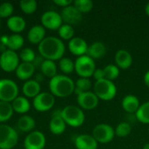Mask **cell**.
Listing matches in <instances>:
<instances>
[{"label":"cell","mask_w":149,"mask_h":149,"mask_svg":"<svg viewBox=\"0 0 149 149\" xmlns=\"http://www.w3.org/2000/svg\"><path fill=\"white\" fill-rule=\"evenodd\" d=\"M38 50L45 59L48 60H60L65 52V45L62 39L49 36L45 37L44 40L38 45Z\"/></svg>","instance_id":"obj_1"},{"label":"cell","mask_w":149,"mask_h":149,"mask_svg":"<svg viewBox=\"0 0 149 149\" xmlns=\"http://www.w3.org/2000/svg\"><path fill=\"white\" fill-rule=\"evenodd\" d=\"M49 89L55 97L65 98L74 93L75 82L66 75L57 74L50 79Z\"/></svg>","instance_id":"obj_2"},{"label":"cell","mask_w":149,"mask_h":149,"mask_svg":"<svg viewBox=\"0 0 149 149\" xmlns=\"http://www.w3.org/2000/svg\"><path fill=\"white\" fill-rule=\"evenodd\" d=\"M61 116L66 125L72 127H79L85 122V113L83 110L77 106L68 105L61 110Z\"/></svg>","instance_id":"obj_3"},{"label":"cell","mask_w":149,"mask_h":149,"mask_svg":"<svg viewBox=\"0 0 149 149\" xmlns=\"http://www.w3.org/2000/svg\"><path fill=\"white\" fill-rule=\"evenodd\" d=\"M93 93L100 100L110 101L113 100L117 94V87L113 81L106 79L95 81L93 85Z\"/></svg>","instance_id":"obj_4"},{"label":"cell","mask_w":149,"mask_h":149,"mask_svg":"<svg viewBox=\"0 0 149 149\" xmlns=\"http://www.w3.org/2000/svg\"><path fill=\"white\" fill-rule=\"evenodd\" d=\"M75 65V72L80 78L90 79L93 77L96 65L94 60L87 55L78 57L74 62Z\"/></svg>","instance_id":"obj_5"},{"label":"cell","mask_w":149,"mask_h":149,"mask_svg":"<svg viewBox=\"0 0 149 149\" xmlns=\"http://www.w3.org/2000/svg\"><path fill=\"white\" fill-rule=\"evenodd\" d=\"M18 141L17 131L9 125L0 124V149L13 148Z\"/></svg>","instance_id":"obj_6"},{"label":"cell","mask_w":149,"mask_h":149,"mask_svg":"<svg viewBox=\"0 0 149 149\" xmlns=\"http://www.w3.org/2000/svg\"><path fill=\"white\" fill-rule=\"evenodd\" d=\"M18 96V86L15 81L10 79H0V100L12 102Z\"/></svg>","instance_id":"obj_7"},{"label":"cell","mask_w":149,"mask_h":149,"mask_svg":"<svg viewBox=\"0 0 149 149\" xmlns=\"http://www.w3.org/2000/svg\"><path fill=\"white\" fill-rule=\"evenodd\" d=\"M92 135L98 143L107 144L111 142L114 139L115 130L109 124L100 123L93 127Z\"/></svg>","instance_id":"obj_8"},{"label":"cell","mask_w":149,"mask_h":149,"mask_svg":"<svg viewBox=\"0 0 149 149\" xmlns=\"http://www.w3.org/2000/svg\"><path fill=\"white\" fill-rule=\"evenodd\" d=\"M19 59L16 52L7 49L0 54V67L6 72H14L19 65Z\"/></svg>","instance_id":"obj_9"},{"label":"cell","mask_w":149,"mask_h":149,"mask_svg":"<svg viewBox=\"0 0 149 149\" xmlns=\"http://www.w3.org/2000/svg\"><path fill=\"white\" fill-rule=\"evenodd\" d=\"M34 108L38 112H46L52 109L55 104V96L51 93L41 92L32 101Z\"/></svg>","instance_id":"obj_10"},{"label":"cell","mask_w":149,"mask_h":149,"mask_svg":"<svg viewBox=\"0 0 149 149\" xmlns=\"http://www.w3.org/2000/svg\"><path fill=\"white\" fill-rule=\"evenodd\" d=\"M46 143L45 134L40 131H31L24 141V149H44Z\"/></svg>","instance_id":"obj_11"},{"label":"cell","mask_w":149,"mask_h":149,"mask_svg":"<svg viewBox=\"0 0 149 149\" xmlns=\"http://www.w3.org/2000/svg\"><path fill=\"white\" fill-rule=\"evenodd\" d=\"M62 22L61 15L55 10L45 11L41 16L42 25L49 30H58L62 25Z\"/></svg>","instance_id":"obj_12"},{"label":"cell","mask_w":149,"mask_h":149,"mask_svg":"<svg viewBox=\"0 0 149 149\" xmlns=\"http://www.w3.org/2000/svg\"><path fill=\"white\" fill-rule=\"evenodd\" d=\"M60 15H61L63 22L70 25H73V24H77L80 23L83 17L82 13L79 10H78L77 8L73 4H71L69 6L63 8Z\"/></svg>","instance_id":"obj_13"},{"label":"cell","mask_w":149,"mask_h":149,"mask_svg":"<svg viewBox=\"0 0 149 149\" xmlns=\"http://www.w3.org/2000/svg\"><path fill=\"white\" fill-rule=\"evenodd\" d=\"M99 98L92 91L84 93L77 96V102L79 104V107L81 109L85 110H93L96 108L99 105Z\"/></svg>","instance_id":"obj_14"},{"label":"cell","mask_w":149,"mask_h":149,"mask_svg":"<svg viewBox=\"0 0 149 149\" xmlns=\"http://www.w3.org/2000/svg\"><path fill=\"white\" fill-rule=\"evenodd\" d=\"M49 128L52 134L60 135L64 134L66 128V123L61 116V110H57L52 113L49 123Z\"/></svg>","instance_id":"obj_15"},{"label":"cell","mask_w":149,"mask_h":149,"mask_svg":"<svg viewBox=\"0 0 149 149\" xmlns=\"http://www.w3.org/2000/svg\"><path fill=\"white\" fill-rule=\"evenodd\" d=\"M88 46L86 41L79 37H74L68 43V48L71 53L78 57L86 55Z\"/></svg>","instance_id":"obj_16"},{"label":"cell","mask_w":149,"mask_h":149,"mask_svg":"<svg viewBox=\"0 0 149 149\" xmlns=\"http://www.w3.org/2000/svg\"><path fill=\"white\" fill-rule=\"evenodd\" d=\"M98 142L90 134H80L74 140V145L77 149H97Z\"/></svg>","instance_id":"obj_17"},{"label":"cell","mask_w":149,"mask_h":149,"mask_svg":"<svg viewBox=\"0 0 149 149\" xmlns=\"http://www.w3.org/2000/svg\"><path fill=\"white\" fill-rule=\"evenodd\" d=\"M114 60L116 65L121 70L128 69L133 64V57L131 53L124 49H120L117 51L114 56Z\"/></svg>","instance_id":"obj_18"},{"label":"cell","mask_w":149,"mask_h":149,"mask_svg":"<svg viewBox=\"0 0 149 149\" xmlns=\"http://www.w3.org/2000/svg\"><path fill=\"white\" fill-rule=\"evenodd\" d=\"M28 40L33 45H39L45 38V29L43 25L36 24L30 28L27 34Z\"/></svg>","instance_id":"obj_19"},{"label":"cell","mask_w":149,"mask_h":149,"mask_svg":"<svg viewBox=\"0 0 149 149\" xmlns=\"http://www.w3.org/2000/svg\"><path fill=\"white\" fill-rule=\"evenodd\" d=\"M16 76L21 80H29L35 72V65L33 63L22 62L19 63L16 69Z\"/></svg>","instance_id":"obj_20"},{"label":"cell","mask_w":149,"mask_h":149,"mask_svg":"<svg viewBox=\"0 0 149 149\" xmlns=\"http://www.w3.org/2000/svg\"><path fill=\"white\" fill-rule=\"evenodd\" d=\"M140 106L141 103L138 97L133 94L126 95L121 101V107L123 110L128 113H136Z\"/></svg>","instance_id":"obj_21"},{"label":"cell","mask_w":149,"mask_h":149,"mask_svg":"<svg viewBox=\"0 0 149 149\" xmlns=\"http://www.w3.org/2000/svg\"><path fill=\"white\" fill-rule=\"evenodd\" d=\"M41 86L38 80L36 79H29L26 80L22 87V92L26 98H35L41 92Z\"/></svg>","instance_id":"obj_22"},{"label":"cell","mask_w":149,"mask_h":149,"mask_svg":"<svg viewBox=\"0 0 149 149\" xmlns=\"http://www.w3.org/2000/svg\"><path fill=\"white\" fill-rule=\"evenodd\" d=\"M106 53H107L106 45L100 41H96L88 46L86 55L94 60V59L102 58L106 55Z\"/></svg>","instance_id":"obj_23"},{"label":"cell","mask_w":149,"mask_h":149,"mask_svg":"<svg viewBox=\"0 0 149 149\" xmlns=\"http://www.w3.org/2000/svg\"><path fill=\"white\" fill-rule=\"evenodd\" d=\"M6 24L8 28L14 33H19L23 31L26 26V23L24 17L17 15H12L11 17H10Z\"/></svg>","instance_id":"obj_24"},{"label":"cell","mask_w":149,"mask_h":149,"mask_svg":"<svg viewBox=\"0 0 149 149\" xmlns=\"http://www.w3.org/2000/svg\"><path fill=\"white\" fill-rule=\"evenodd\" d=\"M11 106H12L13 111L17 113H25L31 108L30 101L28 100L26 97H24V96H17L11 102Z\"/></svg>","instance_id":"obj_25"},{"label":"cell","mask_w":149,"mask_h":149,"mask_svg":"<svg viewBox=\"0 0 149 149\" xmlns=\"http://www.w3.org/2000/svg\"><path fill=\"white\" fill-rule=\"evenodd\" d=\"M17 127L20 131L24 133H28V132L31 133L36 127V122L31 116L23 115L18 119L17 122Z\"/></svg>","instance_id":"obj_26"},{"label":"cell","mask_w":149,"mask_h":149,"mask_svg":"<svg viewBox=\"0 0 149 149\" xmlns=\"http://www.w3.org/2000/svg\"><path fill=\"white\" fill-rule=\"evenodd\" d=\"M40 69L42 73L48 78L52 79L57 75V65L55 61L44 59L40 65Z\"/></svg>","instance_id":"obj_27"},{"label":"cell","mask_w":149,"mask_h":149,"mask_svg":"<svg viewBox=\"0 0 149 149\" xmlns=\"http://www.w3.org/2000/svg\"><path fill=\"white\" fill-rule=\"evenodd\" d=\"M92 87H93V84H92V81L90 80V79L79 78L75 82L74 93L77 94V96H79L84 93L89 92Z\"/></svg>","instance_id":"obj_28"},{"label":"cell","mask_w":149,"mask_h":149,"mask_svg":"<svg viewBox=\"0 0 149 149\" xmlns=\"http://www.w3.org/2000/svg\"><path fill=\"white\" fill-rule=\"evenodd\" d=\"M24 43V39L22 35H20L19 33H13L12 35L9 36L7 48L9 50L16 52L22 48Z\"/></svg>","instance_id":"obj_29"},{"label":"cell","mask_w":149,"mask_h":149,"mask_svg":"<svg viewBox=\"0 0 149 149\" xmlns=\"http://www.w3.org/2000/svg\"><path fill=\"white\" fill-rule=\"evenodd\" d=\"M13 114L11 103L0 100V123L9 120Z\"/></svg>","instance_id":"obj_30"},{"label":"cell","mask_w":149,"mask_h":149,"mask_svg":"<svg viewBox=\"0 0 149 149\" xmlns=\"http://www.w3.org/2000/svg\"><path fill=\"white\" fill-rule=\"evenodd\" d=\"M136 119L142 124H149V101L141 104L135 113Z\"/></svg>","instance_id":"obj_31"},{"label":"cell","mask_w":149,"mask_h":149,"mask_svg":"<svg viewBox=\"0 0 149 149\" xmlns=\"http://www.w3.org/2000/svg\"><path fill=\"white\" fill-rule=\"evenodd\" d=\"M104 73H105V79L110 81H113L116 79H118V77L120 76V69L116 65H106L104 68Z\"/></svg>","instance_id":"obj_32"},{"label":"cell","mask_w":149,"mask_h":149,"mask_svg":"<svg viewBox=\"0 0 149 149\" xmlns=\"http://www.w3.org/2000/svg\"><path fill=\"white\" fill-rule=\"evenodd\" d=\"M58 31V35L60 37V38L64 39V40H71L72 38H74V29L72 27V25L67 24H62Z\"/></svg>","instance_id":"obj_33"},{"label":"cell","mask_w":149,"mask_h":149,"mask_svg":"<svg viewBox=\"0 0 149 149\" xmlns=\"http://www.w3.org/2000/svg\"><path fill=\"white\" fill-rule=\"evenodd\" d=\"M59 65V69L62 71V72H64L65 74H70L72 73L73 71H75V65L74 62L69 58H62L59 60L58 63Z\"/></svg>","instance_id":"obj_34"},{"label":"cell","mask_w":149,"mask_h":149,"mask_svg":"<svg viewBox=\"0 0 149 149\" xmlns=\"http://www.w3.org/2000/svg\"><path fill=\"white\" fill-rule=\"evenodd\" d=\"M19 6L23 12L26 14H32L37 10L38 3L36 0H21L19 2Z\"/></svg>","instance_id":"obj_35"},{"label":"cell","mask_w":149,"mask_h":149,"mask_svg":"<svg viewBox=\"0 0 149 149\" xmlns=\"http://www.w3.org/2000/svg\"><path fill=\"white\" fill-rule=\"evenodd\" d=\"M72 4L82 14L91 11L93 8V3L92 0H75Z\"/></svg>","instance_id":"obj_36"},{"label":"cell","mask_w":149,"mask_h":149,"mask_svg":"<svg viewBox=\"0 0 149 149\" xmlns=\"http://www.w3.org/2000/svg\"><path fill=\"white\" fill-rule=\"evenodd\" d=\"M132 127L128 122H120L115 128V135L120 138H124L128 136L131 134Z\"/></svg>","instance_id":"obj_37"},{"label":"cell","mask_w":149,"mask_h":149,"mask_svg":"<svg viewBox=\"0 0 149 149\" xmlns=\"http://www.w3.org/2000/svg\"><path fill=\"white\" fill-rule=\"evenodd\" d=\"M19 58L22 60V62L32 63L36 58V54L31 48H24L20 52Z\"/></svg>","instance_id":"obj_38"},{"label":"cell","mask_w":149,"mask_h":149,"mask_svg":"<svg viewBox=\"0 0 149 149\" xmlns=\"http://www.w3.org/2000/svg\"><path fill=\"white\" fill-rule=\"evenodd\" d=\"M14 10L13 4L10 2H3L0 4V17H10Z\"/></svg>","instance_id":"obj_39"},{"label":"cell","mask_w":149,"mask_h":149,"mask_svg":"<svg viewBox=\"0 0 149 149\" xmlns=\"http://www.w3.org/2000/svg\"><path fill=\"white\" fill-rule=\"evenodd\" d=\"M93 79L96 80V81H99V80H101V79H105V73H104V70L103 68H96L93 75Z\"/></svg>","instance_id":"obj_40"},{"label":"cell","mask_w":149,"mask_h":149,"mask_svg":"<svg viewBox=\"0 0 149 149\" xmlns=\"http://www.w3.org/2000/svg\"><path fill=\"white\" fill-rule=\"evenodd\" d=\"M53 3L58 6H61L63 8L66 7V6H69L71 4L73 3V2L72 0H53Z\"/></svg>","instance_id":"obj_41"},{"label":"cell","mask_w":149,"mask_h":149,"mask_svg":"<svg viewBox=\"0 0 149 149\" xmlns=\"http://www.w3.org/2000/svg\"><path fill=\"white\" fill-rule=\"evenodd\" d=\"M8 39H9V36L7 35H3L0 37V44L5 45L7 47V44H8Z\"/></svg>","instance_id":"obj_42"},{"label":"cell","mask_w":149,"mask_h":149,"mask_svg":"<svg viewBox=\"0 0 149 149\" xmlns=\"http://www.w3.org/2000/svg\"><path fill=\"white\" fill-rule=\"evenodd\" d=\"M144 83L147 86V87L149 88V71H148L144 75Z\"/></svg>","instance_id":"obj_43"},{"label":"cell","mask_w":149,"mask_h":149,"mask_svg":"<svg viewBox=\"0 0 149 149\" xmlns=\"http://www.w3.org/2000/svg\"><path fill=\"white\" fill-rule=\"evenodd\" d=\"M145 12H146L147 16L149 17V2L146 4V6H145Z\"/></svg>","instance_id":"obj_44"},{"label":"cell","mask_w":149,"mask_h":149,"mask_svg":"<svg viewBox=\"0 0 149 149\" xmlns=\"http://www.w3.org/2000/svg\"><path fill=\"white\" fill-rule=\"evenodd\" d=\"M143 149H149V143H146L143 146Z\"/></svg>","instance_id":"obj_45"},{"label":"cell","mask_w":149,"mask_h":149,"mask_svg":"<svg viewBox=\"0 0 149 149\" xmlns=\"http://www.w3.org/2000/svg\"><path fill=\"white\" fill-rule=\"evenodd\" d=\"M0 27H1V22H0Z\"/></svg>","instance_id":"obj_46"}]
</instances>
